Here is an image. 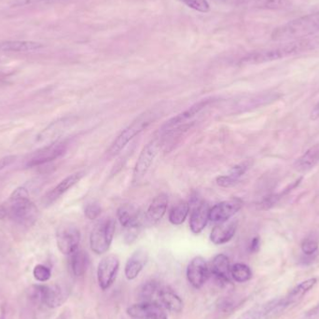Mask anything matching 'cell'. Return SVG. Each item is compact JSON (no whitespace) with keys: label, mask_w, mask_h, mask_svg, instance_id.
I'll list each match as a JSON object with an SVG mask.
<instances>
[{"label":"cell","mask_w":319,"mask_h":319,"mask_svg":"<svg viewBox=\"0 0 319 319\" xmlns=\"http://www.w3.org/2000/svg\"><path fill=\"white\" fill-rule=\"evenodd\" d=\"M237 230V221H224L213 228L210 240L215 245H223L233 239Z\"/></svg>","instance_id":"obj_18"},{"label":"cell","mask_w":319,"mask_h":319,"mask_svg":"<svg viewBox=\"0 0 319 319\" xmlns=\"http://www.w3.org/2000/svg\"><path fill=\"white\" fill-rule=\"evenodd\" d=\"M15 159H16L15 156H7L4 158H1L0 159V171L4 170L6 167L13 164L15 162Z\"/></svg>","instance_id":"obj_40"},{"label":"cell","mask_w":319,"mask_h":319,"mask_svg":"<svg viewBox=\"0 0 319 319\" xmlns=\"http://www.w3.org/2000/svg\"><path fill=\"white\" fill-rule=\"evenodd\" d=\"M185 5L199 12H208L210 6L207 0H181Z\"/></svg>","instance_id":"obj_36"},{"label":"cell","mask_w":319,"mask_h":319,"mask_svg":"<svg viewBox=\"0 0 319 319\" xmlns=\"http://www.w3.org/2000/svg\"><path fill=\"white\" fill-rule=\"evenodd\" d=\"M57 246L61 253L70 256L79 249L80 242V230L72 224H64L56 233Z\"/></svg>","instance_id":"obj_8"},{"label":"cell","mask_w":319,"mask_h":319,"mask_svg":"<svg viewBox=\"0 0 319 319\" xmlns=\"http://www.w3.org/2000/svg\"><path fill=\"white\" fill-rule=\"evenodd\" d=\"M160 148H161L160 139L151 140L149 143L147 144L144 147L133 169V179H132L133 185H139V183L143 181L153 161L159 152Z\"/></svg>","instance_id":"obj_6"},{"label":"cell","mask_w":319,"mask_h":319,"mask_svg":"<svg viewBox=\"0 0 319 319\" xmlns=\"http://www.w3.org/2000/svg\"><path fill=\"white\" fill-rule=\"evenodd\" d=\"M319 163V145H315L314 147L304 152L300 158H299L295 164L294 168L295 170L305 173L313 169L315 165Z\"/></svg>","instance_id":"obj_25"},{"label":"cell","mask_w":319,"mask_h":319,"mask_svg":"<svg viewBox=\"0 0 319 319\" xmlns=\"http://www.w3.org/2000/svg\"><path fill=\"white\" fill-rule=\"evenodd\" d=\"M90 259L87 252L78 249L70 255V267L75 277H82L89 268Z\"/></svg>","instance_id":"obj_27"},{"label":"cell","mask_w":319,"mask_h":319,"mask_svg":"<svg viewBox=\"0 0 319 319\" xmlns=\"http://www.w3.org/2000/svg\"><path fill=\"white\" fill-rule=\"evenodd\" d=\"M247 8L260 10H282L288 6L287 0H240Z\"/></svg>","instance_id":"obj_29"},{"label":"cell","mask_w":319,"mask_h":319,"mask_svg":"<svg viewBox=\"0 0 319 319\" xmlns=\"http://www.w3.org/2000/svg\"><path fill=\"white\" fill-rule=\"evenodd\" d=\"M231 268L229 258L223 254L216 256L209 266L210 275L224 283L231 281Z\"/></svg>","instance_id":"obj_21"},{"label":"cell","mask_w":319,"mask_h":319,"mask_svg":"<svg viewBox=\"0 0 319 319\" xmlns=\"http://www.w3.org/2000/svg\"><path fill=\"white\" fill-rule=\"evenodd\" d=\"M69 124V119H61L56 122H53L37 134L36 141L38 143L52 144L56 142V139L64 133Z\"/></svg>","instance_id":"obj_19"},{"label":"cell","mask_w":319,"mask_h":319,"mask_svg":"<svg viewBox=\"0 0 319 319\" xmlns=\"http://www.w3.org/2000/svg\"><path fill=\"white\" fill-rule=\"evenodd\" d=\"M83 176H84L83 172H78L65 177L59 183L58 185H56L44 195L42 198L43 204L45 207L52 206L53 202H56L60 197L64 195L65 192L70 190L72 187L75 186L83 177Z\"/></svg>","instance_id":"obj_15"},{"label":"cell","mask_w":319,"mask_h":319,"mask_svg":"<svg viewBox=\"0 0 319 319\" xmlns=\"http://www.w3.org/2000/svg\"><path fill=\"white\" fill-rule=\"evenodd\" d=\"M210 208L208 203L201 202L193 209L190 218V228L194 234L202 233L209 220Z\"/></svg>","instance_id":"obj_22"},{"label":"cell","mask_w":319,"mask_h":319,"mask_svg":"<svg viewBox=\"0 0 319 319\" xmlns=\"http://www.w3.org/2000/svg\"><path fill=\"white\" fill-rule=\"evenodd\" d=\"M118 219L124 229L141 226L139 211L132 204H123L118 209Z\"/></svg>","instance_id":"obj_26"},{"label":"cell","mask_w":319,"mask_h":319,"mask_svg":"<svg viewBox=\"0 0 319 319\" xmlns=\"http://www.w3.org/2000/svg\"><path fill=\"white\" fill-rule=\"evenodd\" d=\"M190 212V204L185 201L178 202L169 212V221L173 225H180L186 220Z\"/></svg>","instance_id":"obj_30"},{"label":"cell","mask_w":319,"mask_h":319,"mask_svg":"<svg viewBox=\"0 0 319 319\" xmlns=\"http://www.w3.org/2000/svg\"><path fill=\"white\" fill-rule=\"evenodd\" d=\"M42 48V44L36 41L7 40L0 43V52L3 53H33Z\"/></svg>","instance_id":"obj_23"},{"label":"cell","mask_w":319,"mask_h":319,"mask_svg":"<svg viewBox=\"0 0 319 319\" xmlns=\"http://www.w3.org/2000/svg\"><path fill=\"white\" fill-rule=\"evenodd\" d=\"M243 207L240 199H231L215 204L209 211V219L214 222H224L233 218Z\"/></svg>","instance_id":"obj_14"},{"label":"cell","mask_w":319,"mask_h":319,"mask_svg":"<svg viewBox=\"0 0 319 319\" xmlns=\"http://www.w3.org/2000/svg\"><path fill=\"white\" fill-rule=\"evenodd\" d=\"M231 276L234 281L245 283L251 279L252 271L249 267L244 263H235L231 268Z\"/></svg>","instance_id":"obj_32"},{"label":"cell","mask_w":319,"mask_h":319,"mask_svg":"<svg viewBox=\"0 0 319 319\" xmlns=\"http://www.w3.org/2000/svg\"><path fill=\"white\" fill-rule=\"evenodd\" d=\"M168 207V196L165 193H161L155 197L153 201L149 204L146 212V220L149 224H156L159 222L167 210Z\"/></svg>","instance_id":"obj_20"},{"label":"cell","mask_w":319,"mask_h":319,"mask_svg":"<svg viewBox=\"0 0 319 319\" xmlns=\"http://www.w3.org/2000/svg\"><path fill=\"white\" fill-rule=\"evenodd\" d=\"M53 0H17L16 2L13 4L15 7H22V6L32 5L36 3H42V2H49Z\"/></svg>","instance_id":"obj_41"},{"label":"cell","mask_w":319,"mask_h":319,"mask_svg":"<svg viewBox=\"0 0 319 319\" xmlns=\"http://www.w3.org/2000/svg\"><path fill=\"white\" fill-rule=\"evenodd\" d=\"M149 259V254L143 248L135 250L128 259L124 268V274L128 280H133L139 277Z\"/></svg>","instance_id":"obj_17"},{"label":"cell","mask_w":319,"mask_h":319,"mask_svg":"<svg viewBox=\"0 0 319 319\" xmlns=\"http://www.w3.org/2000/svg\"><path fill=\"white\" fill-rule=\"evenodd\" d=\"M33 276L38 282H47L52 277V271L47 266L38 264L34 268Z\"/></svg>","instance_id":"obj_35"},{"label":"cell","mask_w":319,"mask_h":319,"mask_svg":"<svg viewBox=\"0 0 319 319\" xmlns=\"http://www.w3.org/2000/svg\"><path fill=\"white\" fill-rule=\"evenodd\" d=\"M310 119L312 120V121H316V120H318L319 119V101L317 102V104L314 106V108H313V110L311 111V114H310Z\"/></svg>","instance_id":"obj_42"},{"label":"cell","mask_w":319,"mask_h":319,"mask_svg":"<svg viewBox=\"0 0 319 319\" xmlns=\"http://www.w3.org/2000/svg\"><path fill=\"white\" fill-rule=\"evenodd\" d=\"M155 117L156 114L154 112L147 111L141 114L139 118H136L133 123L125 128L123 132L118 135L117 139L114 140L111 147L106 151L107 157L112 158L119 154L132 139L139 135V133L154 121Z\"/></svg>","instance_id":"obj_4"},{"label":"cell","mask_w":319,"mask_h":319,"mask_svg":"<svg viewBox=\"0 0 319 319\" xmlns=\"http://www.w3.org/2000/svg\"><path fill=\"white\" fill-rule=\"evenodd\" d=\"M239 181L235 180L232 176L229 175H225V176H218L217 178V183L218 186L222 187V188H230V187H234L238 183Z\"/></svg>","instance_id":"obj_39"},{"label":"cell","mask_w":319,"mask_h":319,"mask_svg":"<svg viewBox=\"0 0 319 319\" xmlns=\"http://www.w3.org/2000/svg\"><path fill=\"white\" fill-rule=\"evenodd\" d=\"M316 45L317 42L314 39L303 38L293 40L278 47L250 53L241 60V63L245 64H258L272 62L307 52L314 49Z\"/></svg>","instance_id":"obj_1"},{"label":"cell","mask_w":319,"mask_h":319,"mask_svg":"<svg viewBox=\"0 0 319 319\" xmlns=\"http://www.w3.org/2000/svg\"><path fill=\"white\" fill-rule=\"evenodd\" d=\"M8 218V213L5 204H0V219H5Z\"/></svg>","instance_id":"obj_44"},{"label":"cell","mask_w":319,"mask_h":319,"mask_svg":"<svg viewBox=\"0 0 319 319\" xmlns=\"http://www.w3.org/2000/svg\"><path fill=\"white\" fill-rule=\"evenodd\" d=\"M301 179H302V178H300L299 180L296 181V183H295L292 187H289L288 189H287V190L284 191V192L264 197V198L261 200V202H259V204H258L259 209L267 210V209H270V208H272V207H275L277 202H279V200H280L285 194H287V192H289V191H291V189L299 185Z\"/></svg>","instance_id":"obj_33"},{"label":"cell","mask_w":319,"mask_h":319,"mask_svg":"<svg viewBox=\"0 0 319 319\" xmlns=\"http://www.w3.org/2000/svg\"><path fill=\"white\" fill-rule=\"evenodd\" d=\"M161 287L162 286L155 281H149L144 284L139 292L141 301L147 303H158V295Z\"/></svg>","instance_id":"obj_31"},{"label":"cell","mask_w":319,"mask_h":319,"mask_svg":"<svg viewBox=\"0 0 319 319\" xmlns=\"http://www.w3.org/2000/svg\"><path fill=\"white\" fill-rule=\"evenodd\" d=\"M33 298L43 303L49 308H57L67 299V294L59 285L37 286L33 290Z\"/></svg>","instance_id":"obj_7"},{"label":"cell","mask_w":319,"mask_h":319,"mask_svg":"<svg viewBox=\"0 0 319 319\" xmlns=\"http://www.w3.org/2000/svg\"><path fill=\"white\" fill-rule=\"evenodd\" d=\"M70 316H71V314H70V311H69V310H65V311H64L62 314H59L58 316H57V317L55 319H70Z\"/></svg>","instance_id":"obj_45"},{"label":"cell","mask_w":319,"mask_h":319,"mask_svg":"<svg viewBox=\"0 0 319 319\" xmlns=\"http://www.w3.org/2000/svg\"><path fill=\"white\" fill-rule=\"evenodd\" d=\"M249 166L248 162H245V163H242L240 165H235L231 169L228 175L232 176L235 180L239 181L240 177L245 174L247 169L249 168Z\"/></svg>","instance_id":"obj_37"},{"label":"cell","mask_w":319,"mask_h":319,"mask_svg":"<svg viewBox=\"0 0 319 319\" xmlns=\"http://www.w3.org/2000/svg\"><path fill=\"white\" fill-rule=\"evenodd\" d=\"M120 261L117 256L107 255L102 259L97 268V280L103 290L111 287L117 278Z\"/></svg>","instance_id":"obj_10"},{"label":"cell","mask_w":319,"mask_h":319,"mask_svg":"<svg viewBox=\"0 0 319 319\" xmlns=\"http://www.w3.org/2000/svg\"><path fill=\"white\" fill-rule=\"evenodd\" d=\"M302 250L303 253L306 255H312L318 249V240L315 236H308L307 238L303 240L302 243Z\"/></svg>","instance_id":"obj_34"},{"label":"cell","mask_w":319,"mask_h":319,"mask_svg":"<svg viewBox=\"0 0 319 319\" xmlns=\"http://www.w3.org/2000/svg\"><path fill=\"white\" fill-rule=\"evenodd\" d=\"M315 284H316V279L315 278H310V279H307V280L301 283L295 288H293L292 290L288 293L287 297L278 300L277 306L276 307V310H275L276 311L275 314L281 313L282 311L288 307L289 305L298 302L299 300L303 298V295L308 292L309 290L314 287Z\"/></svg>","instance_id":"obj_16"},{"label":"cell","mask_w":319,"mask_h":319,"mask_svg":"<svg viewBox=\"0 0 319 319\" xmlns=\"http://www.w3.org/2000/svg\"><path fill=\"white\" fill-rule=\"evenodd\" d=\"M158 303L164 308L173 313H180L183 309L182 300L169 287H161L158 295Z\"/></svg>","instance_id":"obj_24"},{"label":"cell","mask_w":319,"mask_h":319,"mask_svg":"<svg viewBox=\"0 0 319 319\" xmlns=\"http://www.w3.org/2000/svg\"><path fill=\"white\" fill-rule=\"evenodd\" d=\"M210 277L209 266L202 257L192 259L187 268L188 281L195 288H201Z\"/></svg>","instance_id":"obj_12"},{"label":"cell","mask_w":319,"mask_h":319,"mask_svg":"<svg viewBox=\"0 0 319 319\" xmlns=\"http://www.w3.org/2000/svg\"><path fill=\"white\" fill-rule=\"evenodd\" d=\"M211 102H213V100H210V99H206V100L198 102L195 105L189 107L185 111L182 112L176 117L172 118L168 122H166L161 128V132L167 134V133H171L178 128L185 126L188 121L192 120V118L196 116L197 114H199Z\"/></svg>","instance_id":"obj_11"},{"label":"cell","mask_w":319,"mask_h":319,"mask_svg":"<svg viewBox=\"0 0 319 319\" xmlns=\"http://www.w3.org/2000/svg\"><path fill=\"white\" fill-rule=\"evenodd\" d=\"M317 33H319V11L277 27L271 34V38L276 41H293L303 39Z\"/></svg>","instance_id":"obj_3"},{"label":"cell","mask_w":319,"mask_h":319,"mask_svg":"<svg viewBox=\"0 0 319 319\" xmlns=\"http://www.w3.org/2000/svg\"><path fill=\"white\" fill-rule=\"evenodd\" d=\"M115 229L116 223L113 218H103L98 221L90 233V249L97 255L105 254L110 247Z\"/></svg>","instance_id":"obj_5"},{"label":"cell","mask_w":319,"mask_h":319,"mask_svg":"<svg viewBox=\"0 0 319 319\" xmlns=\"http://www.w3.org/2000/svg\"><path fill=\"white\" fill-rule=\"evenodd\" d=\"M278 300H274L269 303L256 305L254 307L245 311L236 319H262L271 315L275 308L277 307Z\"/></svg>","instance_id":"obj_28"},{"label":"cell","mask_w":319,"mask_h":319,"mask_svg":"<svg viewBox=\"0 0 319 319\" xmlns=\"http://www.w3.org/2000/svg\"><path fill=\"white\" fill-rule=\"evenodd\" d=\"M0 319H5V314H4V313L1 314V317H0Z\"/></svg>","instance_id":"obj_46"},{"label":"cell","mask_w":319,"mask_h":319,"mask_svg":"<svg viewBox=\"0 0 319 319\" xmlns=\"http://www.w3.org/2000/svg\"><path fill=\"white\" fill-rule=\"evenodd\" d=\"M127 314L134 319H167L165 308L159 303L133 304L127 309Z\"/></svg>","instance_id":"obj_13"},{"label":"cell","mask_w":319,"mask_h":319,"mask_svg":"<svg viewBox=\"0 0 319 319\" xmlns=\"http://www.w3.org/2000/svg\"><path fill=\"white\" fill-rule=\"evenodd\" d=\"M101 210V207L98 203L93 202L86 207L84 214H85L86 218H89L90 220H94L100 216Z\"/></svg>","instance_id":"obj_38"},{"label":"cell","mask_w":319,"mask_h":319,"mask_svg":"<svg viewBox=\"0 0 319 319\" xmlns=\"http://www.w3.org/2000/svg\"><path fill=\"white\" fill-rule=\"evenodd\" d=\"M66 144L64 142H53L48 144L36 151L27 161V165L28 167H36L40 165H46L50 162L58 159L62 157L66 151Z\"/></svg>","instance_id":"obj_9"},{"label":"cell","mask_w":319,"mask_h":319,"mask_svg":"<svg viewBox=\"0 0 319 319\" xmlns=\"http://www.w3.org/2000/svg\"><path fill=\"white\" fill-rule=\"evenodd\" d=\"M260 248V239L258 237H255L254 239L252 240L251 242V245H250V250L252 252H256L258 251Z\"/></svg>","instance_id":"obj_43"},{"label":"cell","mask_w":319,"mask_h":319,"mask_svg":"<svg viewBox=\"0 0 319 319\" xmlns=\"http://www.w3.org/2000/svg\"><path fill=\"white\" fill-rule=\"evenodd\" d=\"M8 218L24 227H31L39 216L38 208L29 199V193L24 187L17 188L5 203Z\"/></svg>","instance_id":"obj_2"}]
</instances>
